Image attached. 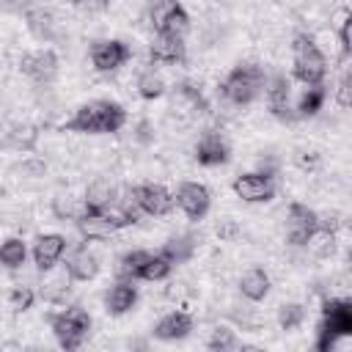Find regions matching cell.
Instances as JSON below:
<instances>
[{
    "label": "cell",
    "mask_w": 352,
    "mask_h": 352,
    "mask_svg": "<svg viewBox=\"0 0 352 352\" xmlns=\"http://www.w3.org/2000/svg\"><path fill=\"white\" fill-rule=\"evenodd\" d=\"M126 124V110L110 99H94L74 110L69 121L60 124V132H80V135H113Z\"/></svg>",
    "instance_id": "1"
},
{
    "label": "cell",
    "mask_w": 352,
    "mask_h": 352,
    "mask_svg": "<svg viewBox=\"0 0 352 352\" xmlns=\"http://www.w3.org/2000/svg\"><path fill=\"white\" fill-rule=\"evenodd\" d=\"M352 336V302L349 300H324L322 322L316 330V352H330L338 338Z\"/></svg>",
    "instance_id": "2"
},
{
    "label": "cell",
    "mask_w": 352,
    "mask_h": 352,
    "mask_svg": "<svg viewBox=\"0 0 352 352\" xmlns=\"http://www.w3.org/2000/svg\"><path fill=\"white\" fill-rule=\"evenodd\" d=\"M264 85H267V74L258 63H239L223 77L220 94L234 104H250L264 91Z\"/></svg>",
    "instance_id": "3"
},
{
    "label": "cell",
    "mask_w": 352,
    "mask_h": 352,
    "mask_svg": "<svg viewBox=\"0 0 352 352\" xmlns=\"http://www.w3.org/2000/svg\"><path fill=\"white\" fill-rule=\"evenodd\" d=\"M50 327L60 344V349H80L85 336L91 333V314L82 305H66L58 314H50Z\"/></svg>",
    "instance_id": "4"
},
{
    "label": "cell",
    "mask_w": 352,
    "mask_h": 352,
    "mask_svg": "<svg viewBox=\"0 0 352 352\" xmlns=\"http://www.w3.org/2000/svg\"><path fill=\"white\" fill-rule=\"evenodd\" d=\"M292 52H294V66H292V74L294 80L305 82V85H316L324 80L327 74V60L322 55V50L316 47V41L305 33L294 36L292 41Z\"/></svg>",
    "instance_id": "5"
},
{
    "label": "cell",
    "mask_w": 352,
    "mask_h": 352,
    "mask_svg": "<svg viewBox=\"0 0 352 352\" xmlns=\"http://www.w3.org/2000/svg\"><path fill=\"white\" fill-rule=\"evenodd\" d=\"M151 25L157 28V33L184 36L190 28V14L179 0H157L151 6Z\"/></svg>",
    "instance_id": "6"
},
{
    "label": "cell",
    "mask_w": 352,
    "mask_h": 352,
    "mask_svg": "<svg viewBox=\"0 0 352 352\" xmlns=\"http://www.w3.org/2000/svg\"><path fill=\"white\" fill-rule=\"evenodd\" d=\"M231 190L236 192V198L248 201V204H267L275 198V182L272 173L267 170H253V173H242L231 182Z\"/></svg>",
    "instance_id": "7"
},
{
    "label": "cell",
    "mask_w": 352,
    "mask_h": 352,
    "mask_svg": "<svg viewBox=\"0 0 352 352\" xmlns=\"http://www.w3.org/2000/svg\"><path fill=\"white\" fill-rule=\"evenodd\" d=\"M319 223L322 220H319V214L311 206H305L300 201H292L289 209H286V239L292 245L302 248L308 242V236L319 228Z\"/></svg>",
    "instance_id": "8"
},
{
    "label": "cell",
    "mask_w": 352,
    "mask_h": 352,
    "mask_svg": "<svg viewBox=\"0 0 352 352\" xmlns=\"http://www.w3.org/2000/svg\"><path fill=\"white\" fill-rule=\"evenodd\" d=\"M129 195H132V204H135L140 212L151 214V217H162V214H168V212L173 209V195H170L162 184H154V182L135 184V187L129 190Z\"/></svg>",
    "instance_id": "9"
},
{
    "label": "cell",
    "mask_w": 352,
    "mask_h": 352,
    "mask_svg": "<svg viewBox=\"0 0 352 352\" xmlns=\"http://www.w3.org/2000/svg\"><path fill=\"white\" fill-rule=\"evenodd\" d=\"M173 204L190 217V220H204L209 206H212V192L201 184V182H182L176 195H173Z\"/></svg>",
    "instance_id": "10"
},
{
    "label": "cell",
    "mask_w": 352,
    "mask_h": 352,
    "mask_svg": "<svg viewBox=\"0 0 352 352\" xmlns=\"http://www.w3.org/2000/svg\"><path fill=\"white\" fill-rule=\"evenodd\" d=\"M132 58V50L121 38H102L91 47V63L96 72H116Z\"/></svg>",
    "instance_id": "11"
},
{
    "label": "cell",
    "mask_w": 352,
    "mask_h": 352,
    "mask_svg": "<svg viewBox=\"0 0 352 352\" xmlns=\"http://www.w3.org/2000/svg\"><path fill=\"white\" fill-rule=\"evenodd\" d=\"M19 72L28 74L30 80H38V82H47L55 77L58 72V55L52 50H33V52H25L19 58Z\"/></svg>",
    "instance_id": "12"
},
{
    "label": "cell",
    "mask_w": 352,
    "mask_h": 352,
    "mask_svg": "<svg viewBox=\"0 0 352 352\" xmlns=\"http://www.w3.org/2000/svg\"><path fill=\"white\" fill-rule=\"evenodd\" d=\"M228 157H231V148L220 138V132H204L198 138V143H195V160H198V165H206V168L226 165Z\"/></svg>",
    "instance_id": "13"
},
{
    "label": "cell",
    "mask_w": 352,
    "mask_h": 352,
    "mask_svg": "<svg viewBox=\"0 0 352 352\" xmlns=\"http://www.w3.org/2000/svg\"><path fill=\"white\" fill-rule=\"evenodd\" d=\"M66 253V239L60 234H41L36 242H33V261L41 272L52 270Z\"/></svg>",
    "instance_id": "14"
},
{
    "label": "cell",
    "mask_w": 352,
    "mask_h": 352,
    "mask_svg": "<svg viewBox=\"0 0 352 352\" xmlns=\"http://www.w3.org/2000/svg\"><path fill=\"white\" fill-rule=\"evenodd\" d=\"M138 302V289H135V280H121L113 283L107 292H104V311L110 316H124L135 308Z\"/></svg>",
    "instance_id": "15"
},
{
    "label": "cell",
    "mask_w": 352,
    "mask_h": 352,
    "mask_svg": "<svg viewBox=\"0 0 352 352\" xmlns=\"http://www.w3.org/2000/svg\"><path fill=\"white\" fill-rule=\"evenodd\" d=\"M148 58H151V63H184V58H187L184 38L182 36L157 33V38L148 47Z\"/></svg>",
    "instance_id": "16"
},
{
    "label": "cell",
    "mask_w": 352,
    "mask_h": 352,
    "mask_svg": "<svg viewBox=\"0 0 352 352\" xmlns=\"http://www.w3.org/2000/svg\"><path fill=\"white\" fill-rule=\"evenodd\" d=\"M192 333V316L187 311H170L154 324V338L160 341H182Z\"/></svg>",
    "instance_id": "17"
},
{
    "label": "cell",
    "mask_w": 352,
    "mask_h": 352,
    "mask_svg": "<svg viewBox=\"0 0 352 352\" xmlns=\"http://www.w3.org/2000/svg\"><path fill=\"white\" fill-rule=\"evenodd\" d=\"M66 275L72 280H94L99 275V258L85 245H80L66 256Z\"/></svg>",
    "instance_id": "18"
},
{
    "label": "cell",
    "mask_w": 352,
    "mask_h": 352,
    "mask_svg": "<svg viewBox=\"0 0 352 352\" xmlns=\"http://www.w3.org/2000/svg\"><path fill=\"white\" fill-rule=\"evenodd\" d=\"M239 292H242V297L250 300V302L264 300V297L270 294V275H267L261 267H250V270L242 275V280H239Z\"/></svg>",
    "instance_id": "19"
},
{
    "label": "cell",
    "mask_w": 352,
    "mask_h": 352,
    "mask_svg": "<svg viewBox=\"0 0 352 352\" xmlns=\"http://www.w3.org/2000/svg\"><path fill=\"white\" fill-rule=\"evenodd\" d=\"M267 104L272 110V116L286 118L289 110V77L286 74H275L272 80H267Z\"/></svg>",
    "instance_id": "20"
},
{
    "label": "cell",
    "mask_w": 352,
    "mask_h": 352,
    "mask_svg": "<svg viewBox=\"0 0 352 352\" xmlns=\"http://www.w3.org/2000/svg\"><path fill=\"white\" fill-rule=\"evenodd\" d=\"M74 220H77V228H80V234H82L85 239H104V236L113 234V226H110L99 212L82 209Z\"/></svg>",
    "instance_id": "21"
},
{
    "label": "cell",
    "mask_w": 352,
    "mask_h": 352,
    "mask_svg": "<svg viewBox=\"0 0 352 352\" xmlns=\"http://www.w3.org/2000/svg\"><path fill=\"white\" fill-rule=\"evenodd\" d=\"M160 253L176 267V264H184L187 258H192V253H195V236L192 234H179V236H170L162 248H160Z\"/></svg>",
    "instance_id": "22"
},
{
    "label": "cell",
    "mask_w": 352,
    "mask_h": 352,
    "mask_svg": "<svg viewBox=\"0 0 352 352\" xmlns=\"http://www.w3.org/2000/svg\"><path fill=\"white\" fill-rule=\"evenodd\" d=\"M94 212V209H91ZM110 226H113V231H118V228H126V226H135L138 223V212L129 206V204H121L118 198L116 201H110L107 206H102V209H96Z\"/></svg>",
    "instance_id": "23"
},
{
    "label": "cell",
    "mask_w": 352,
    "mask_h": 352,
    "mask_svg": "<svg viewBox=\"0 0 352 352\" xmlns=\"http://www.w3.org/2000/svg\"><path fill=\"white\" fill-rule=\"evenodd\" d=\"M324 99H327V88H324L322 82H316V85H308V88L302 91L300 102H297V118H308V116H316V113L322 110Z\"/></svg>",
    "instance_id": "24"
},
{
    "label": "cell",
    "mask_w": 352,
    "mask_h": 352,
    "mask_svg": "<svg viewBox=\"0 0 352 352\" xmlns=\"http://www.w3.org/2000/svg\"><path fill=\"white\" fill-rule=\"evenodd\" d=\"M146 258H148V250H126L116 267L118 278L121 280H140V270H143Z\"/></svg>",
    "instance_id": "25"
},
{
    "label": "cell",
    "mask_w": 352,
    "mask_h": 352,
    "mask_svg": "<svg viewBox=\"0 0 352 352\" xmlns=\"http://www.w3.org/2000/svg\"><path fill=\"white\" fill-rule=\"evenodd\" d=\"M28 258V248L19 236H8L0 242V264L8 267V270H19Z\"/></svg>",
    "instance_id": "26"
},
{
    "label": "cell",
    "mask_w": 352,
    "mask_h": 352,
    "mask_svg": "<svg viewBox=\"0 0 352 352\" xmlns=\"http://www.w3.org/2000/svg\"><path fill=\"white\" fill-rule=\"evenodd\" d=\"M173 264L162 256V253H148L143 270H140V280H165L170 275Z\"/></svg>",
    "instance_id": "27"
},
{
    "label": "cell",
    "mask_w": 352,
    "mask_h": 352,
    "mask_svg": "<svg viewBox=\"0 0 352 352\" xmlns=\"http://www.w3.org/2000/svg\"><path fill=\"white\" fill-rule=\"evenodd\" d=\"M305 248H311L316 256H330V253H333V248H336V234H333L327 226H322V223H319V228L308 236Z\"/></svg>",
    "instance_id": "28"
},
{
    "label": "cell",
    "mask_w": 352,
    "mask_h": 352,
    "mask_svg": "<svg viewBox=\"0 0 352 352\" xmlns=\"http://www.w3.org/2000/svg\"><path fill=\"white\" fill-rule=\"evenodd\" d=\"M138 94L143 96V99H160L162 94H165V82H162V77L160 74H154V72H143L140 77H138Z\"/></svg>",
    "instance_id": "29"
},
{
    "label": "cell",
    "mask_w": 352,
    "mask_h": 352,
    "mask_svg": "<svg viewBox=\"0 0 352 352\" xmlns=\"http://www.w3.org/2000/svg\"><path fill=\"white\" fill-rule=\"evenodd\" d=\"M302 319H305V308H302L300 302H286V305H280V311H278V324H280V330H294V327L302 324Z\"/></svg>",
    "instance_id": "30"
},
{
    "label": "cell",
    "mask_w": 352,
    "mask_h": 352,
    "mask_svg": "<svg viewBox=\"0 0 352 352\" xmlns=\"http://www.w3.org/2000/svg\"><path fill=\"white\" fill-rule=\"evenodd\" d=\"M28 28L36 38H52V16L47 11H28Z\"/></svg>",
    "instance_id": "31"
},
{
    "label": "cell",
    "mask_w": 352,
    "mask_h": 352,
    "mask_svg": "<svg viewBox=\"0 0 352 352\" xmlns=\"http://www.w3.org/2000/svg\"><path fill=\"white\" fill-rule=\"evenodd\" d=\"M206 346H209L212 352H226V349H236L239 341H236L234 330H228V327H214L212 336H209V341H206Z\"/></svg>",
    "instance_id": "32"
},
{
    "label": "cell",
    "mask_w": 352,
    "mask_h": 352,
    "mask_svg": "<svg viewBox=\"0 0 352 352\" xmlns=\"http://www.w3.org/2000/svg\"><path fill=\"white\" fill-rule=\"evenodd\" d=\"M33 302H36V292H33L30 286H16V289L8 294V305H11L14 314H25V311H30Z\"/></svg>",
    "instance_id": "33"
},
{
    "label": "cell",
    "mask_w": 352,
    "mask_h": 352,
    "mask_svg": "<svg viewBox=\"0 0 352 352\" xmlns=\"http://www.w3.org/2000/svg\"><path fill=\"white\" fill-rule=\"evenodd\" d=\"M69 280L72 278H52L50 283H44V289H41V297L47 300V302H66V297H69Z\"/></svg>",
    "instance_id": "34"
},
{
    "label": "cell",
    "mask_w": 352,
    "mask_h": 352,
    "mask_svg": "<svg viewBox=\"0 0 352 352\" xmlns=\"http://www.w3.org/2000/svg\"><path fill=\"white\" fill-rule=\"evenodd\" d=\"M52 212H55V217H60V220H74V217L82 212V206H77L69 195H58V198L52 201Z\"/></svg>",
    "instance_id": "35"
},
{
    "label": "cell",
    "mask_w": 352,
    "mask_h": 352,
    "mask_svg": "<svg viewBox=\"0 0 352 352\" xmlns=\"http://www.w3.org/2000/svg\"><path fill=\"white\" fill-rule=\"evenodd\" d=\"M338 41H341V50L349 55L352 52V16H349V11L338 14Z\"/></svg>",
    "instance_id": "36"
},
{
    "label": "cell",
    "mask_w": 352,
    "mask_h": 352,
    "mask_svg": "<svg viewBox=\"0 0 352 352\" xmlns=\"http://www.w3.org/2000/svg\"><path fill=\"white\" fill-rule=\"evenodd\" d=\"M179 94H182V96H184V99H187V102H190V104H192L198 113H206V110H209V104H206L204 94H201V91H198L192 82H179Z\"/></svg>",
    "instance_id": "37"
},
{
    "label": "cell",
    "mask_w": 352,
    "mask_h": 352,
    "mask_svg": "<svg viewBox=\"0 0 352 352\" xmlns=\"http://www.w3.org/2000/svg\"><path fill=\"white\" fill-rule=\"evenodd\" d=\"M349 85H352V77H349V74H344V77H341V82H338V91H336V102H338V107H344V110L352 104V96H349V91H352V88H349Z\"/></svg>",
    "instance_id": "38"
},
{
    "label": "cell",
    "mask_w": 352,
    "mask_h": 352,
    "mask_svg": "<svg viewBox=\"0 0 352 352\" xmlns=\"http://www.w3.org/2000/svg\"><path fill=\"white\" fill-rule=\"evenodd\" d=\"M214 231H217V236H220L223 242H231V239H234V236L239 234V228H236V223H234V220H228V217H226V220H220Z\"/></svg>",
    "instance_id": "39"
},
{
    "label": "cell",
    "mask_w": 352,
    "mask_h": 352,
    "mask_svg": "<svg viewBox=\"0 0 352 352\" xmlns=\"http://www.w3.org/2000/svg\"><path fill=\"white\" fill-rule=\"evenodd\" d=\"M72 3H88V0H72Z\"/></svg>",
    "instance_id": "40"
}]
</instances>
